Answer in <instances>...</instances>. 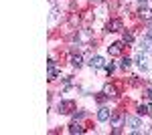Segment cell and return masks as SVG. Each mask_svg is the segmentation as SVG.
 Listing matches in <instances>:
<instances>
[{
	"mask_svg": "<svg viewBox=\"0 0 152 135\" xmlns=\"http://www.w3.org/2000/svg\"><path fill=\"white\" fill-rule=\"evenodd\" d=\"M110 121L114 123V127H118V125L122 123V121H126V117H124L122 113H112V117H110Z\"/></svg>",
	"mask_w": 152,
	"mask_h": 135,
	"instance_id": "6",
	"label": "cell"
},
{
	"mask_svg": "<svg viewBox=\"0 0 152 135\" xmlns=\"http://www.w3.org/2000/svg\"><path fill=\"white\" fill-rule=\"evenodd\" d=\"M130 65H132V61H130L128 56H126V58H122V63H120V67H122V69H128Z\"/></svg>",
	"mask_w": 152,
	"mask_h": 135,
	"instance_id": "15",
	"label": "cell"
},
{
	"mask_svg": "<svg viewBox=\"0 0 152 135\" xmlns=\"http://www.w3.org/2000/svg\"><path fill=\"white\" fill-rule=\"evenodd\" d=\"M146 97H148V99H152V87L148 91H146Z\"/></svg>",
	"mask_w": 152,
	"mask_h": 135,
	"instance_id": "18",
	"label": "cell"
},
{
	"mask_svg": "<svg viewBox=\"0 0 152 135\" xmlns=\"http://www.w3.org/2000/svg\"><path fill=\"white\" fill-rule=\"evenodd\" d=\"M138 2H146V0H138Z\"/></svg>",
	"mask_w": 152,
	"mask_h": 135,
	"instance_id": "19",
	"label": "cell"
},
{
	"mask_svg": "<svg viewBox=\"0 0 152 135\" xmlns=\"http://www.w3.org/2000/svg\"><path fill=\"white\" fill-rule=\"evenodd\" d=\"M89 65H91V67H95V69H104V67H107V65H105V58H104V56H91Z\"/></svg>",
	"mask_w": 152,
	"mask_h": 135,
	"instance_id": "4",
	"label": "cell"
},
{
	"mask_svg": "<svg viewBox=\"0 0 152 135\" xmlns=\"http://www.w3.org/2000/svg\"><path fill=\"white\" fill-rule=\"evenodd\" d=\"M105 30H107V32H120V30H124V22H122L120 18H114V20L107 22Z\"/></svg>",
	"mask_w": 152,
	"mask_h": 135,
	"instance_id": "1",
	"label": "cell"
},
{
	"mask_svg": "<svg viewBox=\"0 0 152 135\" xmlns=\"http://www.w3.org/2000/svg\"><path fill=\"white\" fill-rule=\"evenodd\" d=\"M75 109V103L73 101H61L59 103V113H71Z\"/></svg>",
	"mask_w": 152,
	"mask_h": 135,
	"instance_id": "3",
	"label": "cell"
},
{
	"mask_svg": "<svg viewBox=\"0 0 152 135\" xmlns=\"http://www.w3.org/2000/svg\"><path fill=\"white\" fill-rule=\"evenodd\" d=\"M47 77H49V81H55V79H57V69L49 67V75H47Z\"/></svg>",
	"mask_w": 152,
	"mask_h": 135,
	"instance_id": "12",
	"label": "cell"
},
{
	"mask_svg": "<svg viewBox=\"0 0 152 135\" xmlns=\"http://www.w3.org/2000/svg\"><path fill=\"white\" fill-rule=\"evenodd\" d=\"M114 69H116L114 65H107V67H105V71H107V73H114Z\"/></svg>",
	"mask_w": 152,
	"mask_h": 135,
	"instance_id": "17",
	"label": "cell"
},
{
	"mask_svg": "<svg viewBox=\"0 0 152 135\" xmlns=\"http://www.w3.org/2000/svg\"><path fill=\"white\" fill-rule=\"evenodd\" d=\"M140 18H144V20H152V10L150 8H140Z\"/></svg>",
	"mask_w": 152,
	"mask_h": 135,
	"instance_id": "8",
	"label": "cell"
},
{
	"mask_svg": "<svg viewBox=\"0 0 152 135\" xmlns=\"http://www.w3.org/2000/svg\"><path fill=\"white\" fill-rule=\"evenodd\" d=\"M71 65L79 69V67L83 65V56H81V55H73V56H71Z\"/></svg>",
	"mask_w": 152,
	"mask_h": 135,
	"instance_id": "9",
	"label": "cell"
},
{
	"mask_svg": "<svg viewBox=\"0 0 152 135\" xmlns=\"http://www.w3.org/2000/svg\"><path fill=\"white\" fill-rule=\"evenodd\" d=\"M124 40H120V43H112V45L107 46V53H110V56H120L122 55V48H124Z\"/></svg>",
	"mask_w": 152,
	"mask_h": 135,
	"instance_id": "2",
	"label": "cell"
},
{
	"mask_svg": "<svg viewBox=\"0 0 152 135\" xmlns=\"http://www.w3.org/2000/svg\"><path fill=\"white\" fill-rule=\"evenodd\" d=\"M85 129H83L81 125H77V123H71L69 125V133H73V135H77V133H83Z\"/></svg>",
	"mask_w": 152,
	"mask_h": 135,
	"instance_id": "10",
	"label": "cell"
},
{
	"mask_svg": "<svg viewBox=\"0 0 152 135\" xmlns=\"http://www.w3.org/2000/svg\"><path fill=\"white\" fill-rule=\"evenodd\" d=\"M122 40H124V43H132V40H134V34L124 30V34H122Z\"/></svg>",
	"mask_w": 152,
	"mask_h": 135,
	"instance_id": "13",
	"label": "cell"
},
{
	"mask_svg": "<svg viewBox=\"0 0 152 135\" xmlns=\"http://www.w3.org/2000/svg\"><path fill=\"white\" fill-rule=\"evenodd\" d=\"M83 117H85V113H83V111H75V113H73V119H83Z\"/></svg>",
	"mask_w": 152,
	"mask_h": 135,
	"instance_id": "16",
	"label": "cell"
},
{
	"mask_svg": "<svg viewBox=\"0 0 152 135\" xmlns=\"http://www.w3.org/2000/svg\"><path fill=\"white\" fill-rule=\"evenodd\" d=\"M126 125H128V127H132L134 131H138V127H140V121H138L136 117H126Z\"/></svg>",
	"mask_w": 152,
	"mask_h": 135,
	"instance_id": "7",
	"label": "cell"
},
{
	"mask_svg": "<svg viewBox=\"0 0 152 135\" xmlns=\"http://www.w3.org/2000/svg\"><path fill=\"white\" fill-rule=\"evenodd\" d=\"M110 117H112V113H110V109H105V107H102L97 111V119L99 121H110Z\"/></svg>",
	"mask_w": 152,
	"mask_h": 135,
	"instance_id": "5",
	"label": "cell"
},
{
	"mask_svg": "<svg viewBox=\"0 0 152 135\" xmlns=\"http://www.w3.org/2000/svg\"><path fill=\"white\" fill-rule=\"evenodd\" d=\"M146 113H150V107H146V105H138V115H146Z\"/></svg>",
	"mask_w": 152,
	"mask_h": 135,
	"instance_id": "14",
	"label": "cell"
},
{
	"mask_svg": "<svg viewBox=\"0 0 152 135\" xmlns=\"http://www.w3.org/2000/svg\"><path fill=\"white\" fill-rule=\"evenodd\" d=\"M104 95L105 97H116V89H114L112 85H105L104 87Z\"/></svg>",
	"mask_w": 152,
	"mask_h": 135,
	"instance_id": "11",
	"label": "cell"
}]
</instances>
